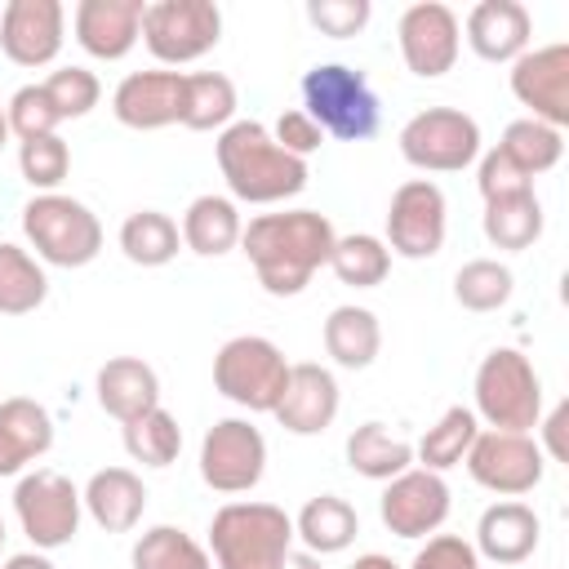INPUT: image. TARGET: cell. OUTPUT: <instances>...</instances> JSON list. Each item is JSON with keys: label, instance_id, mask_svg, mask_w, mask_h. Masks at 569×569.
I'll return each instance as SVG.
<instances>
[{"label": "cell", "instance_id": "cell-1", "mask_svg": "<svg viewBox=\"0 0 569 569\" xmlns=\"http://www.w3.org/2000/svg\"><path fill=\"white\" fill-rule=\"evenodd\" d=\"M333 222L320 209H284V213H258L240 231V249L258 276V284L271 298H293L311 284L320 267H329L333 253Z\"/></svg>", "mask_w": 569, "mask_h": 569}, {"label": "cell", "instance_id": "cell-2", "mask_svg": "<svg viewBox=\"0 0 569 569\" xmlns=\"http://www.w3.org/2000/svg\"><path fill=\"white\" fill-rule=\"evenodd\" d=\"M218 169L227 178L231 200L244 204H276L307 187V160H293L276 147L262 120H231L218 133Z\"/></svg>", "mask_w": 569, "mask_h": 569}, {"label": "cell", "instance_id": "cell-3", "mask_svg": "<svg viewBox=\"0 0 569 569\" xmlns=\"http://www.w3.org/2000/svg\"><path fill=\"white\" fill-rule=\"evenodd\" d=\"M218 569H280L293 551V520L276 502H227L209 520Z\"/></svg>", "mask_w": 569, "mask_h": 569}, {"label": "cell", "instance_id": "cell-4", "mask_svg": "<svg viewBox=\"0 0 569 569\" xmlns=\"http://www.w3.org/2000/svg\"><path fill=\"white\" fill-rule=\"evenodd\" d=\"M302 111L320 124V133H333L342 142L373 138L382 120V102L369 76L347 62H316L302 76Z\"/></svg>", "mask_w": 569, "mask_h": 569}, {"label": "cell", "instance_id": "cell-5", "mask_svg": "<svg viewBox=\"0 0 569 569\" xmlns=\"http://www.w3.org/2000/svg\"><path fill=\"white\" fill-rule=\"evenodd\" d=\"M22 236L36 249L40 262L49 267H89L102 253V222L98 213L62 191L31 196L22 204Z\"/></svg>", "mask_w": 569, "mask_h": 569}, {"label": "cell", "instance_id": "cell-6", "mask_svg": "<svg viewBox=\"0 0 569 569\" xmlns=\"http://www.w3.org/2000/svg\"><path fill=\"white\" fill-rule=\"evenodd\" d=\"M476 418L489 431H533L542 422V378L516 347H493L476 369Z\"/></svg>", "mask_w": 569, "mask_h": 569}, {"label": "cell", "instance_id": "cell-7", "mask_svg": "<svg viewBox=\"0 0 569 569\" xmlns=\"http://www.w3.org/2000/svg\"><path fill=\"white\" fill-rule=\"evenodd\" d=\"M284 378H289L284 351L258 333H240V338L222 342L213 356L218 396H227L231 405H240L249 413H271L280 391H284Z\"/></svg>", "mask_w": 569, "mask_h": 569}, {"label": "cell", "instance_id": "cell-8", "mask_svg": "<svg viewBox=\"0 0 569 569\" xmlns=\"http://www.w3.org/2000/svg\"><path fill=\"white\" fill-rule=\"evenodd\" d=\"M13 511L22 533L40 547V551H58L80 533V516H84V498L80 489L53 471V467H36L18 480L13 489Z\"/></svg>", "mask_w": 569, "mask_h": 569}, {"label": "cell", "instance_id": "cell-9", "mask_svg": "<svg viewBox=\"0 0 569 569\" xmlns=\"http://www.w3.org/2000/svg\"><path fill=\"white\" fill-rule=\"evenodd\" d=\"M222 40V9L213 0H151L142 9V44L156 62H196Z\"/></svg>", "mask_w": 569, "mask_h": 569}, {"label": "cell", "instance_id": "cell-10", "mask_svg": "<svg viewBox=\"0 0 569 569\" xmlns=\"http://www.w3.org/2000/svg\"><path fill=\"white\" fill-rule=\"evenodd\" d=\"M400 156L422 173H458L480 156V124L458 107H427L405 120Z\"/></svg>", "mask_w": 569, "mask_h": 569}, {"label": "cell", "instance_id": "cell-11", "mask_svg": "<svg viewBox=\"0 0 569 569\" xmlns=\"http://www.w3.org/2000/svg\"><path fill=\"white\" fill-rule=\"evenodd\" d=\"M462 462L480 489L502 493V498H520L538 489L547 471V453L538 449L529 431H480Z\"/></svg>", "mask_w": 569, "mask_h": 569}, {"label": "cell", "instance_id": "cell-12", "mask_svg": "<svg viewBox=\"0 0 569 569\" xmlns=\"http://www.w3.org/2000/svg\"><path fill=\"white\" fill-rule=\"evenodd\" d=\"M267 471V440L249 418H218L200 440V480L213 493H249Z\"/></svg>", "mask_w": 569, "mask_h": 569}, {"label": "cell", "instance_id": "cell-13", "mask_svg": "<svg viewBox=\"0 0 569 569\" xmlns=\"http://www.w3.org/2000/svg\"><path fill=\"white\" fill-rule=\"evenodd\" d=\"M445 191L431 182V178H409L391 191V204H387V249L400 253V258H436L440 244H445Z\"/></svg>", "mask_w": 569, "mask_h": 569}, {"label": "cell", "instance_id": "cell-14", "mask_svg": "<svg viewBox=\"0 0 569 569\" xmlns=\"http://www.w3.org/2000/svg\"><path fill=\"white\" fill-rule=\"evenodd\" d=\"M396 40H400V58L413 76L436 80L445 71H453L458 62V44H462V27L458 13L440 0H418L400 13L396 22Z\"/></svg>", "mask_w": 569, "mask_h": 569}, {"label": "cell", "instance_id": "cell-15", "mask_svg": "<svg viewBox=\"0 0 569 569\" xmlns=\"http://www.w3.org/2000/svg\"><path fill=\"white\" fill-rule=\"evenodd\" d=\"M378 516L396 538H427L449 516V485L440 471L409 467L396 480H387L378 498Z\"/></svg>", "mask_w": 569, "mask_h": 569}, {"label": "cell", "instance_id": "cell-16", "mask_svg": "<svg viewBox=\"0 0 569 569\" xmlns=\"http://www.w3.org/2000/svg\"><path fill=\"white\" fill-rule=\"evenodd\" d=\"M511 93L520 107L533 111L529 120L565 129L569 124V44L525 49L511 62Z\"/></svg>", "mask_w": 569, "mask_h": 569}, {"label": "cell", "instance_id": "cell-17", "mask_svg": "<svg viewBox=\"0 0 569 569\" xmlns=\"http://www.w3.org/2000/svg\"><path fill=\"white\" fill-rule=\"evenodd\" d=\"M67 9L58 0H9L0 9V49L18 67H49L62 53Z\"/></svg>", "mask_w": 569, "mask_h": 569}, {"label": "cell", "instance_id": "cell-18", "mask_svg": "<svg viewBox=\"0 0 569 569\" xmlns=\"http://www.w3.org/2000/svg\"><path fill=\"white\" fill-rule=\"evenodd\" d=\"M111 111L124 129H164V124H182L187 111V76L182 71H129L116 93H111Z\"/></svg>", "mask_w": 569, "mask_h": 569}, {"label": "cell", "instance_id": "cell-19", "mask_svg": "<svg viewBox=\"0 0 569 569\" xmlns=\"http://www.w3.org/2000/svg\"><path fill=\"white\" fill-rule=\"evenodd\" d=\"M276 422L293 436H320L333 418H338V378L325 365H289L284 391L276 400Z\"/></svg>", "mask_w": 569, "mask_h": 569}, {"label": "cell", "instance_id": "cell-20", "mask_svg": "<svg viewBox=\"0 0 569 569\" xmlns=\"http://www.w3.org/2000/svg\"><path fill=\"white\" fill-rule=\"evenodd\" d=\"M142 0H80L71 13L80 49L89 58L120 62L142 40Z\"/></svg>", "mask_w": 569, "mask_h": 569}, {"label": "cell", "instance_id": "cell-21", "mask_svg": "<svg viewBox=\"0 0 569 569\" xmlns=\"http://www.w3.org/2000/svg\"><path fill=\"white\" fill-rule=\"evenodd\" d=\"M538 542H542V520H538V511L525 507V502H516V498H507V502L485 507L471 547H476V556H485L489 565L511 569V565L529 560V556L538 551Z\"/></svg>", "mask_w": 569, "mask_h": 569}, {"label": "cell", "instance_id": "cell-22", "mask_svg": "<svg viewBox=\"0 0 569 569\" xmlns=\"http://www.w3.org/2000/svg\"><path fill=\"white\" fill-rule=\"evenodd\" d=\"M533 18L520 0H480L467 13V44L485 62H516L529 49Z\"/></svg>", "mask_w": 569, "mask_h": 569}, {"label": "cell", "instance_id": "cell-23", "mask_svg": "<svg viewBox=\"0 0 569 569\" xmlns=\"http://www.w3.org/2000/svg\"><path fill=\"white\" fill-rule=\"evenodd\" d=\"M53 449V418L31 396L0 400V476H18Z\"/></svg>", "mask_w": 569, "mask_h": 569}, {"label": "cell", "instance_id": "cell-24", "mask_svg": "<svg viewBox=\"0 0 569 569\" xmlns=\"http://www.w3.org/2000/svg\"><path fill=\"white\" fill-rule=\"evenodd\" d=\"M80 498H84V511L93 516V525L107 529V533H129L147 511V485L129 467L93 471L89 485L80 489Z\"/></svg>", "mask_w": 569, "mask_h": 569}, {"label": "cell", "instance_id": "cell-25", "mask_svg": "<svg viewBox=\"0 0 569 569\" xmlns=\"http://www.w3.org/2000/svg\"><path fill=\"white\" fill-rule=\"evenodd\" d=\"M93 387H98V405H102L120 427L160 405V378H156V369H151L147 360H138V356H111V360L98 369V382H93Z\"/></svg>", "mask_w": 569, "mask_h": 569}, {"label": "cell", "instance_id": "cell-26", "mask_svg": "<svg viewBox=\"0 0 569 569\" xmlns=\"http://www.w3.org/2000/svg\"><path fill=\"white\" fill-rule=\"evenodd\" d=\"M178 231H182V244H187L191 253H200V258H222V253H231V249L240 244L244 222H240V209H236L231 196H196V200L187 204Z\"/></svg>", "mask_w": 569, "mask_h": 569}, {"label": "cell", "instance_id": "cell-27", "mask_svg": "<svg viewBox=\"0 0 569 569\" xmlns=\"http://www.w3.org/2000/svg\"><path fill=\"white\" fill-rule=\"evenodd\" d=\"M356 533H360V516L338 493L307 498V507L293 520V538H302V547L311 556H338V551H347L356 542Z\"/></svg>", "mask_w": 569, "mask_h": 569}, {"label": "cell", "instance_id": "cell-28", "mask_svg": "<svg viewBox=\"0 0 569 569\" xmlns=\"http://www.w3.org/2000/svg\"><path fill=\"white\" fill-rule=\"evenodd\" d=\"M378 347H382V325L369 307H333L325 316V351L333 365L342 369H369L378 360Z\"/></svg>", "mask_w": 569, "mask_h": 569}, {"label": "cell", "instance_id": "cell-29", "mask_svg": "<svg viewBox=\"0 0 569 569\" xmlns=\"http://www.w3.org/2000/svg\"><path fill=\"white\" fill-rule=\"evenodd\" d=\"M347 467L365 480H396L413 467V445L405 436H391L382 422H360L347 436Z\"/></svg>", "mask_w": 569, "mask_h": 569}, {"label": "cell", "instance_id": "cell-30", "mask_svg": "<svg viewBox=\"0 0 569 569\" xmlns=\"http://www.w3.org/2000/svg\"><path fill=\"white\" fill-rule=\"evenodd\" d=\"M485 240L493 249H507V253H520L529 249L538 236H542V204L533 191H520V196H498V200H485Z\"/></svg>", "mask_w": 569, "mask_h": 569}, {"label": "cell", "instance_id": "cell-31", "mask_svg": "<svg viewBox=\"0 0 569 569\" xmlns=\"http://www.w3.org/2000/svg\"><path fill=\"white\" fill-rule=\"evenodd\" d=\"M178 249H182V231L160 209H138L120 222V253L133 267H164L178 258Z\"/></svg>", "mask_w": 569, "mask_h": 569}, {"label": "cell", "instance_id": "cell-32", "mask_svg": "<svg viewBox=\"0 0 569 569\" xmlns=\"http://www.w3.org/2000/svg\"><path fill=\"white\" fill-rule=\"evenodd\" d=\"M49 298V276L36 253L0 240V316H31Z\"/></svg>", "mask_w": 569, "mask_h": 569}, {"label": "cell", "instance_id": "cell-33", "mask_svg": "<svg viewBox=\"0 0 569 569\" xmlns=\"http://www.w3.org/2000/svg\"><path fill=\"white\" fill-rule=\"evenodd\" d=\"M498 151H502L525 178H538V173H547V169L560 164V156H565V129H551V124L525 116V120H511V124L502 129Z\"/></svg>", "mask_w": 569, "mask_h": 569}, {"label": "cell", "instance_id": "cell-34", "mask_svg": "<svg viewBox=\"0 0 569 569\" xmlns=\"http://www.w3.org/2000/svg\"><path fill=\"white\" fill-rule=\"evenodd\" d=\"M480 436V418L467 409V405H453L436 418V427L422 431V440L413 445V458L427 467V471H449L467 458L471 440Z\"/></svg>", "mask_w": 569, "mask_h": 569}, {"label": "cell", "instance_id": "cell-35", "mask_svg": "<svg viewBox=\"0 0 569 569\" xmlns=\"http://www.w3.org/2000/svg\"><path fill=\"white\" fill-rule=\"evenodd\" d=\"M133 569H213L209 551L178 525H151L133 551H129Z\"/></svg>", "mask_w": 569, "mask_h": 569}, {"label": "cell", "instance_id": "cell-36", "mask_svg": "<svg viewBox=\"0 0 569 569\" xmlns=\"http://www.w3.org/2000/svg\"><path fill=\"white\" fill-rule=\"evenodd\" d=\"M329 267H333V276H338L342 284H351V289H373V284H382L387 271H391V249H387L378 236H369V231L338 236V240H333V253H329Z\"/></svg>", "mask_w": 569, "mask_h": 569}, {"label": "cell", "instance_id": "cell-37", "mask_svg": "<svg viewBox=\"0 0 569 569\" xmlns=\"http://www.w3.org/2000/svg\"><path fill=\"white\" fill-rule=\"evenodd\" d=\"M124 453L142 467H169L182 453V427L169 409H147L133 422H124Z\"/></svg>", "mask_w": 569, "mask_h": 569}, {"label": "cell", "instance_id": "cell-38", "mask_svg": "<svg viewBox=\"0 0 569 569\" xmlns=\"http://www.w3.org/2000/svg\"><path fill=\"white\" fill-rule=\"evenodd\" d=\"M236 120V84L222 71H196L187 76V111L182 124L196 133L227 129Z\"/></svg>", "mask_w": 569, "mask_h": 569}, {"label": "cell", "instance_id": "cell-39", "mask_svg": "<svg viewBox=\"0 0 569 569\" xmlns=\"http://www.w3.org/2000/svg\"><path fill=\"white\" fill-rule=\"evenodd\" d=\"M511 289H516V276H511V267H502L498 258H471V262H462L458 276H453V298H458V307H462V311H476V316L507 307Z\"/></svg>", "mask_w": 569, "mask_h": 569}, {"label": "cell", "instance_id": "cell-40", "mask_svg": "<svg viewBox=\"0 0 569 569\" xmlns=\"http://www.w3.org/2000/svg\"><path fill=\"white\" fill-rule=\"evenodd\" d=\"M18 169H22V178L36 187V196L58 191V182L71 173V147H67L58 133L27 138V142H18Z\"/></svg>", "mask_w": 569, "mask_h": 569}, {"label": "cell", "instance_id": "cell-41", "mask_svg": "<svg viewBox=\"0 0 569 569\" xmlns=\"http://www.w3.org/2000/svg\"><path fill=\"white\" fill-rule=\"evenodd\" d=\"M40 84H44V93H49L58 120H80V116H89V111L98 107V98H102V84H98V76H93L89 67H58V71H49V80H40Z\"/></svg>", "mask_w": 569, "mask_h": 569}, {"label": "cell", "instance_id": "cell-42", "mask_svg": "<svg viewBox=\"0 0 569 569\" xmlns=\"http://www.w3.org/2000/svg\"><path fill=\"white\" fill-rule=\"evenodd\" d=\"M4 120H9V133H18V142L58 133V124H62L58 111H53V102H49V93H44V84H22V89L9 98Z\"/></svg>", "mask_w": 569, "mask_h": 569}, {"label": "cell", "instance_id": "cell-43", "mask_svg": "<svg viewBox=\"0 0 569 569\" xmlns=\"http://www.w3.org/2000/svg\"><path fill=\"white\" fill-rule=\"evenodd\" d=\"M369 13H373L369 0H307L311 27H320V31L333 36V40H347V36L365 31Z\"/></svg>", "mask_w": 569, "mask_h": 569}, {"label": "cell", "instance_id": "cell-44", "mask_svg": "<svg viewBox=\"0 0 569 569\" xmlns=\"http://www.w3.org/2000/svg\"><path fill=\"white\" fill-rule=\"evenodd\" d=\"M409 569H480V556H476V547L467 538L436 533V538H427V547H418Z\"/></svg>", "mask_w": 569, "mask_h": 569}, {"label": "cell", "instance_id": "cell-45", "mask_svg": "<svg viewBox=\"0 0 569 569\" xmlns=\"http://www.w3.org/2000/svg\"><path fill=\"white\" fill-rule=\"evenodd\" d=\"M480 196L485 200H498V196H520V191H533V178H525L498 147L480 156V178H476Z\"/></svg>", "mask_w": 569, "mask_h": 569}, {"label": "cell", "instance_id": "cell-46", "mask_svg": "<svg viewBox=\"0 0 569 569\" xmlns=\"http://www.w3.org/2000/svg\"><path fill=\"white\" fill-rule=\"evenodd\" d=\"M271 138H276V147L289 151L293 160H307V156L320 151V142H325L320 124H316L307 111H280V120L271 124Z\"/></svg>", "mask_w": 569, "mask_h": 569}, {"label": "cell", "instance_id": "cell-47", "mask_svg": "<svg viewBox=\"0 0 569 569\" xmlns=\"http://www.w3.org/2000/svg\"><path fill=\"white\" fill-rule=\"evenodd\" d=\"M565 422H569V405L560 400V405L547 413V422H542V440H547V445H538V449H542V453H551L556 462H565V458H569V449H565Z\"/></svg>", "mask_w": 569, "mask_h": 569}, {"label": "cell", "instance_id": "cell-48", "mask_svg": "<svg viewBox=\"0 0 569 569\" xmlns=\"http://www.w3.org/2000/svg\"><path fill=\"white\" fill-rule=\"evenodd\" d=\"M0 569H58L49 556H40V551H18V556H9Z\"/></svg>", "mask_w": 569, "mask_h": 569}, {"label": "cell", "instance_id": "cell-49", "mask_svg": "<svg viewBox=\"0 0 569 569\" xmlns=\"http://www.w3.org/2000/svg\"><path fill=\"white\" fill-rule=\"evenodd\" d=\"M351 569H400V565L391 556H382V551H365V556H356Z\"/></svg>", "mask_w": 569, "mask_h": 569}, {"label": "cell", "instance_id": "cell-50", "mask_svg": "<svg viewBox=\"0 0 569 569\" xmlns=\"http://www.w3.org/2000/svg\"><path fill=\"white\" fill-rule=\"evenodd\" d=\"M280 569H325V565H320V556H311V551H289Z\"/></svg>", "mask_w": 569, "mask_h": 569}, {"label": "cell", "instance_id": "cell-51", "mask_svg": "<svg viewBox=\"0 0 569 569\" xmlns=\"http://www.w3.org/2000/svg\"><path fill=\"white\" fill-rule=\"evenodd\" d=\"M9 142V120H4V107H0V147Z\"/></svg>", "mask_w": 569, "mask_h": 569}, {"label": "cell", "instance_id": "cell-52", "mask_svg": "<svg viewBox=\"0 0 569 569\" xmlns=\"http://www.w3.org/2000/svg\"><path fill=\"white\" fill-rule=\"evenodd\" d=\"M4 538H9V533H4V520H0V551H4Z\"/></svg>", "mask_w": 569, "mask_h": 569}]
</instances>
